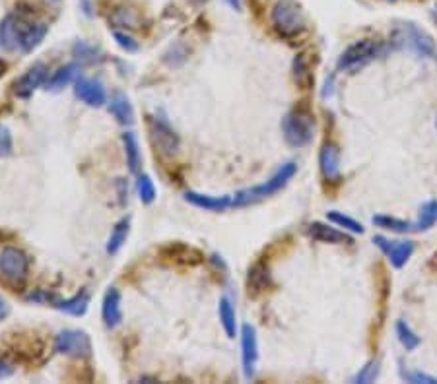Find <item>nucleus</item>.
<instances>
[{"instance_id":"nucleus-1","label":"nucleus","mask_w":437,"mask_h":384,"mask_svg":"<svg viewBox=\"0 0 437 384\" xmlns=\"http://www.w3.org/2000/svg\"><path fill=\"white\" fill-rule=\"evenodd\" d=\"M49 28L30 20L21 12L8 14L0 21V45L8 51L31 52L45 39Z\"/></svg>"},{"instance_id":"nucleus-2","label":"nucleus","mask_w":437,"mask_h":384,"mask_svg":"<svg viewBox=\"0 0 437 384\" xmlns=\"http://www.w3.org/2000/svg\"><path fill=\"white\" fill-rule=\"evenodd\" d=\"M297 173V165L294 162L284 163L278 171L265 181L263 184H257L251 189H245L232 194V208H245V206H253L257 202H263L266 198L275 196L276 192H280L284 189L288 182L294 179V175Z\"/></svg>"},{"instance_id":"nucleus-3","label":"nucleus","mask_w":437,"mask_h":384,"mask_svg":"<svg viewBox=\"0 0 437 384\" xmlns=\"http://www.w3.org/2000/svg\"><path fill=\"white\" fill-rule=\"evenodd\" d=\"M391 49V45H387L385 41H375V39H362L350 45L340 57H338V62H336V68L340 72H348V74H354V72H360L362 68H366L367 64L387 55Z\"/></svg>"},{"instance_id":"nucleus-4","label":"nucleus","mask_w":437,"mask_h":384,"mask_svg":"<svg viewBox=\"0 0 437 384\" xmlns=\"http://www.w3.org/2000/svg\"><path fill=\"white\" fill-rule=\"evenodd\" d=\"M282 134L288 146L304 148L315 136V115L305 105H295L282 119Z\"/></svg>"},{"instance_id":"nucleus-5","label":"nucleus","mask_w":437,"mask_h":384,"mask_svg":"<svg viewBox=\"0 0 437 384\" xmlns=\"http://www.w3.org/2000/svg\"><path fill=\"white\" fill-rule=\"evenodd\" d=\"M270 20L276 33L284 39H295L307 30L305 14L295 0H278L272 6Z\"/></svg>"},{"instance_id":"nucleus-6","label":"nucleus","mask_w":437,"mask_h":384,"mask_svg":"<svg viewBox=\"0 0 437 384\" xmlns=\"http://www.w3.org/2000/svg\"><path fill=\"white\" fill-rule=\"evenodd\" d=\"M393 39H395L393 43L397 47H405L408 51L418 55L420 59H429V61L437 59L436 41L426 30L418 28L416 23H402L400 28H397Z\"/></svg>"},{"instance_id":"nucleus-7","label":"nucleus","mask_w":437,"mask_h":384,"mask_svg":"<svg viewBox=\"0 0 437 384\" xmlns=\"http://www.w3.org/2000/svg\"><path fill=\"white\" fill-rule=\"evenodd\" d=\"M0 276L12 285H24L30 276V258L16 247H4L0 251Z\"/></svg>"},{"instance_id":"nucleus-8","label":"nucleus","mask_w":437,"mask_h":384,"mask_svg":"<svg viewBox=\"0 0 437 384\" xmlns=\"http://www.w3.org/2000/svg\"><path fill=\"white\" fill-rule=\"evenodd\" d=\"M55 352L68 357H90L92 340L82 330H62L55 338Z\"/></svg>"},{"instance_id":"nucleus-9","label":"nucleus","mask_w":437,"mask_h":384,"mask_svg":"<svg viewBox=\"0 0 437 384\" xmlns=\"http://www.w3.org/2000/svg\"><path fill=\"white\" fill-rule=\"evenodd\" d=\"M373 243L391 260V264L395 268H402L412 258L414 251H416L414 241H391V239H387L383 235H375Z\"/></svg>"},{"instance_id":"nucleus-10","label":"nucleus","mask_w":437,"mask_h":384,"mask_svg":"<svg viewBox=\"0 0 437 384\" xmlns=\"http://www.w3.org/2000/svg\"><path fill=\"white\" fill-rule=\"evenodd\" d=\"M150 132H152V142L156 150L163 155H173L179 150V136L175 134L171 124L163 117H154L150 121Z\"/></svg>"},{"instance_id":"nucleus-11","label":"nucleus","mask_w":437,"mask_h":384,"mask_svg":"<svg viewBox=\"0 0 437 384\" xmlns=\"http://www.w3.org/2000/svg\"><path fill=\"white\" fill-rule=\"evenodd\" d=\"M241 363H243L245 378H253L259 363V338L251 324L241 326Z\"/></svg>"},{"instance_id":"nucleus-12","label":"nucleus","mask_w":437,"mask_h":384,"mask_svg":"<svg viewBox=\"0 0 437 384\" xmlns=\"http://www.w3.org/2000/svg\"><path fill=\"white\" fill-rule=\"evenodd\" d=\"M47 76H49V68L43 62L33 64L30 70L14 81V95H18L21 99H28V97L33 95V91L37 90L41 84L49 80Z\"/></svg>"},{"instance_id":"nucleus-13","label":"nucleus","mask_w":437,"mask_h":384,"mask_svg":"<svg viewBox=\"0 0 437 384\" xmlns=\"http://www.w3.org/2000/svg\"><path fill=\"white\" fill-rule=\"evenodd\" d=\"M319 167L321 175L326 182H338L342 173H340V150L333 142H325L321 152H319Z\"/></svg>"},{"instance_id":"nucleus-14","label":"nucleus","mask_w":437,"mask_h":384,"mask_svg":"<svg viewBox=\"0 0 437 384\" xmlns=\"http://www.w3.org/2000/svg\"><path fill=\"white\" fill-rule=\"evenodd\" d=\"M74 93L88 107H103L107 103V93H105V88L102 86V81L92 80V78H80V80H76Z\"/></svg>"},{"instance_id":"nucleus-15","label":"nucleus","mask_w":437,"mask_h":384,"mask_svg":"<svg viewBox=\"0 0 437 384\" xmlns=\"http://www.w3.org/2000/svg\"><path fill=\"white\" fill-rule=\"evenodd\" d=\"M185 200L189 204H193L194 208H201V210H206V212H225V210H232V194L212 196V194L189 191L185 194Z\"/></svg>"},{"instance_id":"nucleus-16","label":"nucleus","mask_w":437,"mask_h":384,"mask_svg":"<svg viewBox=\"0 0 437 384\" xmlns=\"http://www.w3.org/2000/svg\"><path fill=\"white\" fill-rule=\"evenodd\" d=\"M307 235L317 241V243H325V244H346L352 243V239L346 235L344 231L336 229L333 225L323 222H313L307 225Z\"/></svg>"},{"instance_id":"nucleus-17","label":"nucleus","mask_w":437,"mask_h":384,"mask_svg":"<svg viewBox=\"0 0 437 384\" xmlns=\"http://www.w3.org/2000/svg\"><path fill=\"white\" fill-rule=\"evenodd\" d=\"M102 318L107 328H117L122 323L121 291L117 287H109L105 291V295H103Z\"/></svg>"},{"instance_id":"nucleus-18","label":"nucleus","mask_w":437,"mask_h":384,"mask_svg":"<svg viewBox=\"0 0 437 384\" xmlns=\"http://www.w3.org/2000/svg\"><path fill=\"white\" fill-rule=\"evenodd\" d=\"M162 256L177 264H198L203 260V254L185 243H169L163 247Z\"/></svg>"},{"instance_id":"nucleus-19","label":"nucleus","mask_w":437,"mask_h":384,"mask_svg":"<svg viewBox=\"0 0 437 384\" xmlns=\"http://www.w3.org/2000/svg\"><path fill=\"white\" fill-rule=\"evenodd\" d=\"M292 72H294V81L301 88V90H309L315 81L313 76V62L307 52H299L294 59L292 64Z\"/></svg>"},{"instance_id":"nucleus-20","label":"nucleus","mask_w":437,"mask_h":384,"mask_svg":"<svg viewBox=\"0 0 437 384\" xmlns=\"http://www.w3.org/2000/svg\"><path fill=\"white\" fill-rule=\"evenodd\" d=\"M268 287H272V278H270V272L266 268V264L257 262L249 270V276H247V289H249V295H259L266 291Z\"/></svg>"},{"instance_id":"nucleus-21","label":"nucleus","mask_w":437,"mask_h":384,"mask_svg":"<svg viewBox=\"0 0 437 384\" xmlns=\"http://www.w3.org/2000/svg\"><path fill=\"white\" fill-rule=\"evenodd\" d=\"M55 307L61 311V313L72 314V316H84L88 307H90V291L88 289H82L78 294L71 297V299H64V301H57Z\"/></svg>"},{"instance_id":"nucleus-22","label":"nucleus","mask_w":437,"mask_h":384,"mask_svg":"<svg viewBox=\"0 0 437 384\" xmlns=\"http://www.w3.org/2000/svg\"><path fill=\"white\" fill-rule=\"evenodd\" d=\"M218 316H220V324L227 334V338L234 340L237 336V314H235L234 301L230 297H222L218 303Z\"/></svg>"},{"instance_id":"nucleus-23","label":"nucleus","mask_w":437,"mask_h":384,"mask_svg":"<svg viewBox=\"0 0 437 384\" xmlns=\"http://www.w3.org/2000/svg\"><path fill=\"white\" fill-rule=\"evenodd\" d=\"M122 146H124V155H127V165L133 173L140 171L142 167V153H140V144L136 140L133 132L122 134Z\"/></svg>"},{"instance_id":"nucleus-24","label":"nucleus","mask_w":437,"mask_h":384,"mask_svg":"<svg viewBox=\"0 0 437 384\" xmlns=\"http://www.w3.org/2000/svg\"><path fill=\"white\" fill-rule=\"evenodd\" d=\"M78 74H80V66H78L76 62L62 66V68H59V70L55 72L51 78L47 80V90H53V91L62 90L64 86H68V84H72V81L76 80V78H78Z\"/></svg>"},{"instance_id":"nucleus-25","label":"nucleus","mask_w":437,"mask_h":384,"mask_svg":"<svg viewBox=\"0 0 437 384\" xmlns=\"http://www.w3.org/2000/svg\"><path fill=\"white\" fill-rule=\"evenodd\" d=\"M109 111H111L113 117L121 122V124H133L134 122L133 105L129 102V97L122 95V93H117V95L113 97L111 103H109Z\"/></svg>"},{"instance_id":"nucleus-26","label":"nucleus","mask_w":437,"mask_h":384,"mask_svg":"<svg viewBox=\"0 0 437 384\" xmlns=\"http://www.w3.org/2000/svg\"><path fill=\"white\" fill-rule=\"evenodd\" d=\"M129 233H131V220L129 218H122L121 222L117 223L113 227L111 235H109V241H107V253L117 254L121 251L127 239H129Z\"/></svg>"},{"instance_id":"nucleus-27","label":"nucleus","mask_w":437,"mask_h":384,"mask_svg":"<svg viewBox=\"0 0 437 384\" xmlns=\"http://www.w3.org/2000/svg\"><path fill=\"white\" fill-rule=\"evenodd\" d=\"M437 223V200H427L420 208V215L412 222V231H427Z\"/></svg>"},{"instance_id":"nucleus-28","label":"nucleus","mask_w":437,"mask_h":384,"mask_svg":"<svg viewBox=\"0 0 437 384\" xmlns=\"http://www.w3.org/2000/svg\"><path fill=\"white\" fill-rule=\"evenodd\" d=\"M395 332H397V338L400 345L407 349V352H414L418 345H420V336H418L412 328H410V324L407 320H398L397 326H395Z\"/></svg>"},{"instance_id":"nucleus-29","label":"nucleus","mask_w":437,"mask_h":384,"mask_svg":"<svg viewBox=\"0 0 437 384\" xmlns=\"http://www.w3.org/2000/svg\"><path fill=\"white\" fill-rule=\"evenodd\" d=\"M371 222H373V225H377V227L385 229V231H393V233L412 231V222H405V220L391 218V215H375Z\"/></svg>"},{"instance_id":"nucleus-30","label":"nucleus","mask_w":437,"mask_h":384,"mask_svg":"<svg viewBox=\"0 0 437 384\" xmlns=\"http://www.w3.org/2000/svg\"><path fill=\"white\" fill-rule=\"evenodd\" d=\"M326 220L328 222H333L336 227H344V231H350V233H364V225L360 222H356L354 218H350V215H346L344 212H338V210H331V212H326Z\"/></svg>"},{"instance_id":"nucleus-31","label":"nucleus","mask_w":437,"mask_h":384,"mask_svg":"<svg viewBox=\"0 0 437 384\" xmlns=\"http://www.w3.org/2000/svg\"><path fill=\"white\" fill-rule=\"evenodd\" d=\"M136 192H138V198L142 200L144 204H152L156 200V184L150 179V175H140L138 181H136Z\"/></svg>"},{"instance_id":"nucleus-32","label":"nucleus","mask_w":437,"mask_h":384,"mask_svg":"<svg viewBox=\"0 0 437 384\" xmlns=\"http://www.w3.org/2000/svg\"><path fill=\"white\" fill-rule=\"evenodd\" d=\"M111 21L115 23V28H138V16L136 12L129 10V8H121V10H115V14L111 16Z\"/></svg>"},{"instance_id":"nucleus-33","label":"nucleus","mask_w":437,"mask_h":384,"mask_svg":"<svg viewBox=\"0 0 437 384\" xmlns=\"http://www.w3.org/2000/svg\"><path fill=\"white\" fill-rule=\"evenodd\" d=\"M377 376H379V361L373 359V361H369L366 367H362V371L354 376V383H362V384L373 383Z\"/></svg>"},{"instance_id":"nucleus-34","label":"nucleus","mask_w":437,"mask_h":384,"mask_svg":"<svg viewBox=\"0 0 437 384\" xmlns=\"http://www.w3.org/2000/svg\"><path fill=\"white\" fill-rule=\"evenodd\" d=\"M402 378L412 384H437L436 376L422 373V371H402Z\"/></svg>"},{"instance_id":"nucleus-35","label":"nucleus","mask_w":437,"mask_h":384,"mask_svg":"<svg viewBox=\"0 0 437 384\" xmlns=\"http://www.w3.org/2000/svg\"><path fill=\"white\" fill-rule=\"evenodd\" d=\"M113 37L117 41V45L124 49L127 52H136L138 51V43L129 35V33H124V31H113Z\"/></svg>"},{"instance_id":"nucleus-36","label":"nucleus","mask_w":437,"mask_h":384,"mask_svg":"<svg viewBox=\"0 0 437 384\" xmlns=\"http://www.w3.org/2000/svg\"><path fill=\"white\" fill-rule=\"evenodd\" d=\"M12 148H14V142H12L10 131L4 124H0V157L10 155Z\"/></svg>"},{"instance_id":"nucleus-37","label":"nucleus","mask_w":437,"mask_h":384,"mask_svg":"<svg viewBox=\"0 0 437 384\" xmlns=\"http://www.w3.org/2000/svg\"><path fill=\"white\" fill-rule=\"evenodd\" d=\"M74 55L80 57V59H90V61H93L95 55H97V49H95L93 45H88V43L80 41V43L74 45Z\"/></svg>"},{"instance_id":"nucleus-38","label":"nucleus","mask_w":437,"mask_h":384,"mask_svg":"<svg viewBox=\"0 0 437 384\" xmlns=\"http://www.w3.org/2000/svg\"><path fill=\"white\" fill-rule=\"evenodd\" d=\"M10 316V305L0 295V320H6Z\"/></svg>"},{"instance_id":"nucleus-39","label":"nucleus","mask_w":437,"mask_h":384,"mask_svg":"<svg viewBox=\"0 0 437 384\" xmlns=\"http://www.w3.org/2000/svg\"><path fill=\"white\" fill-rule=\"evenodd\" d=\"M12 374V367L8 363H2L0 361V378H4V376H8Z\"/></svg>"},{"instance_id":"nucleus-40","label":"nucleus","mask_w":437,"mask_h":384,"mask_svg":"<svg viewBox=\"0 0 437 384\" xmlns=\"http://www.w3.org/2000/svg\"><path fill=\"white\" fill-rule=\"evenodd\" d=\"M4 74H6V62L0 61V78H2Z\"/></svg>"},{"instance_id":"nucleus-41","label":"nucleus","mask_w":437,"mask_h":384,"mask_svg":"<svg viewBox=\"0 0 437 384\" xmlns=\"http://www.w3.org/2000/svg\"><path fill=\"white\" fill-rule=\"evenodd\" d=\"M387 2H397V0H387Z\"/></svg>"},{"instance_id":"nucleus-42","label":"nucleus","mask_w":437,"mask_h":384,"mask_svg":"<svg viewBox=\"0 0 437 384\" xmlns=\"http://www.w3.org/2000/svg\"><path fill=\"white\" fill-rule=\"evenodd\" d=\"M436 8H437V4H436Z\"/></svg>"}]
</instances>
